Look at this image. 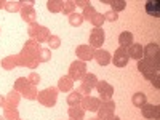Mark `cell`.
I'll return each mask as SVG.
<instances>
[{
  "label": "cell",
  "mask_w": 160,
  "mask_h": 120,
  "mask_svg": "<svg viewBox=\"0 0 160 120\" xmlns=\"http://www.w3.org/2000/svg\"><path fill=\"white\" fill-rule=\"evenodd\" d=\"M158 51H160V47L157 43H149L146 48H142V59H146L149 64H152L154 68L158 69V66H160Z\"/></svg>",
  "instance_id": "obj_1"
},
{
  "label": "cell",
  "mask_w": 160,
  "mask_h": 120,
  "mask_svg": "<svg viewBox=\"0 0 160 120\" xmlns=\"http://www.w3.org/2000/svg\"><path fill=\"white\" fill-rule=\"evenodd\" d=\"M138 69H139V72H142V75L146 77V78H149V80H154L158 74V69L157 68H154L152 64H149L146 59H139V62H138Z\"/></svg>",
  "instance_id": "obj_2"
},
{
  "label": "cell",
  "mask_w": 160,
  "mask_h": 120,
  "mask_svg": "<svg viewBox=\"0 0 160 120\" xmlns=\"http://www.w3.org/2000/svg\"><path fill=\"white\" fill-rule=\"evenodd\" d=\"M141 111H142V115L146 118H154V120H158L160 118V108H158V106L146 102L144 106H141Z\"/></svg>",
  "instance_id": "obj_3"
},
{
  "label": "cell",
  "mask_w": 160,
  "mask_h": 120,
  "mask_svg": "<svg viewBox=\"0 0 160 120\" xmlns=\"http://www.w3.org/2000/svg\"><path fill=\"white\" fill-rule=\"evenodd\" d=\"M111 61L117 66V68H125L128 64V55H127V50L125 48H118L115 51L114 58H111Z\"/></svg>",
  "instance_id": "obj_4"
},
{
  "label": "cell",
  "mask_w": 160,
  "mask_h": 120,
  "mask_svg": "<svg viewBox=\"0 0 160 120\" xmlns=\"http://www.w3.org/2000/svg\"><path fill=\"white\" fill-rule=\"evenodd\" d=\"M144 8H146V13H148L149 16H154V18L160 16V2L158 0H148Z\"/></svg>",
  "instance_id": "obj_5"
},
{
  "label": "cell",
  "mask_w": 160,
  "mask_h": 120,
  "mask_svg": "<svg viewBox=\"0 0 160 120\" xmlns=\"http://www.w3.org/2000/svg\"><path fill=\"white\" fill-rule=\"evenodd\" d=\"M102 43H104V32H102V29L96 28L90 35V45L91 47H101Z\"/></svg>",
  "instance_id": "obj_6"
},
{
  "label": "cell",
  "mask_w": 160,
  "mask_h": 120,
  "mask_svg": "<svg viewBox=\"0 0 160 120\" xmlns=\"http://www.w3.org/2000/svg\"><path fill=\"white\" fill-rule=\"evenodd\" d=\"M127 55L133 59H138V61L142 59V47L139 43H131L127 50Z\"/></svg>",
  "instance_id": "obj_7"
},
{
  "label": "cell",
  "mask_w": 160,
  "mask_h": 120,
  "mask_svg": "<svg viewBox=\"0 0 160 120\" xmlns=\"http://www.w3.org/2000/svg\"><path fill=\"white\" fill-rule=\"evenodd\" d=\"M118 43H120V48H128L131 43H133V34L125 31L118 35Z\"/></svg>",
  "instance_id": "obj_8"
},
{
  "label": "cell",
  "mask_w": 160,
  "mask_h": 120,
  "mask_svg": "<svg viewBox=\"0 0 160 120\" xmlns=\"http://www.w3.org/2000/svg\"><path fill=\"white\" fill-rule=\"evenodd\" d=\"M95 58H96V61L101 64V66H108L109 62H111V55L106 50H98L96 53H95Z\"/></svg>",
  "instance_id": "obj_9"
},
{
  "label": "cell",
  "mask_w": 160,
  "mask_h": 120,
  "mask_svg": "<svg viewBox=\"0 0 160 120\" xmlns=\"http://www.w3.org/2000/svg\"><path fill=\"white\" fill-rule=\"evenodd\" d=\"M98 90H99V93L101 95H104V96H108V98H111L112 96V87L109 85V83H106V82H101L99 85H98Z\"/></svg>",
  "instance_id": "obj_10"
},
{
  "label": "cell",
  "mask_w": 160,
  "mask_h": 120,
  "mask_svg": "<svg viewBox=\"0 0 160 120\" xmlns=\"http://www.w3.org/2000/svg\"><path fill=\"white\" fill-rule=\"evenodd\" d=\"M133 104L138 106V108L144 106L146 104V95H144V93H136V95L133 96Z\"/></svg>",
  "instance_id": "obj_11"
},
{
  "label": "cell",
  "mask_w": 160,
  "mask_h": 120,
  "mask_svg": "<svg viewBox=\"0 0 160 120\" xmlns=\"http://www.w3.org/2000/svg\"><path fill=\"white\" fill-rule=\"evenodd\" d=\"M111 5H112V10L114 11H120V10H123L125 8V2H123V0H115V2H109Z\"/></svg>",
  "instance_id": "obj_12"
},
{
  "label": "cell",
  "mask_w": 160,
  "mask_h": 120,
  "mask_svg": "<svg viewBox=\"0 0 160 120\" xmlns=\"http://www.w3.org/2000/svg\"><path fill=\"white\" fill-rule=\"evenodd\" d=\"M95 82H96V77L95 75H88L87 80H85V90H91L93 87H95Z\"/></svg>",
  "instance_id": "obj_13"
},
{
  "label": "cell",
  "mask_w": 160,
  "mask_h": 120,
  "mask_svg": "<svg viewBox=\"0 0 160 120\" xmlns=\"http://www.w3.org/2000/svg\"><path fill=\"white\" fill-rule=\"evenodd\" d=\"M152 85H154L155 88H160V77H158V75H157V77L152 80Z\"/></svg>",
  "instance_id": "obj_14"
},
{
  "label": "cell",
  "mask_w": 160,
  "mask_h": 120,
  "mask_svg": "<svg viewBox=\"0 0 160 120\" xmlns=\"http://www.w3.org/2000/svg\"><path fill=\"white\" fill-rule=\"evenodd\" d=\"M112 120H120V118H118V117H115V118H112Z\"/></svg>",
  "instance_id": "obj_15"
}]
</instances>
